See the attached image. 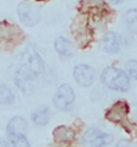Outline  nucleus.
Instances as JSON below:
<instances>
[{
	"label": "nucleus",
	"mask_w": 137,
	"mask_h": 147,
	"mask_svg": "<svg viewBox=\"0 0 137 147\" xmlns=\"http://www.w3.org/2000/svg\"><path fill=\"white\" fill-rule=\"evenodd\" d=\"M102 84L116 92H128L130 90V79L122 70L114 66L104 68L101 72Z\"/></svg>",
	"instance_id": "nucleus-1"
},
{
	"label": "nucleus",
	"mask_w": 137,
	"mask_h": 147,
	"mask_svg": "<svg viewBox=\"0 0 137 147\" xmlns=\"http://www.w3.org/2000/svg\"><path fill=\"white\" fill-rule=\"evenodd\" d=\"M19 68L34 76H39L44 71V60L34 47H27L20 56Z\"/></svg>",
	"instance_id": "nucleus-2"
},
{
	"label": "nucleus",
	"mask_w": 137,
	"mask_h": 147,
	"mask_svg": "<svg viewBox=\"0 0 137 147\" xmlns=\"http://www.w3.org/2000/svg\"><path fill=\"white\" fill-rule=\"evenodd\" d=\"M18 16L20 23L26 27H34L42 19V12L39 5L32 0H24L20 1L18 5Z\"/></svg>",
	"instance_id": "nucleus-3"
},
{
	"label": "nucleus",
	"mask_w": 137,
	"mask_h": 147,
	"mask_svg": "<svg viewBox=\"0 0 137 147\" xmlns=\"http://www.w3.org/2000/svg\"><path fill=\"white\" fill-rule=\"evenodd\" d=\"M23 40V31L15 24L1 22L0 23V47L12 48Z\"/></svg>",
	"instance_id": "nucleus-4"
},
{
	"label": "nucleus",
	"mask_w": 137,
	"mask_h": 147,
	"mask_svg": "<svg viewBox=\"0 0 137 147\" xmlns=\"http://www.w3.org/2000/svg\"><path fill=\"white\" fill-rule=\"evenodd\" d=\"M113 135L95 127L87 128L82 134L81 142L83 147H106L113 142Z\"/></svg>",
	"instance_id": "nucleus-5"
},
{
	"label": "nucleus",
	"mask_w": 137,
	"mask_h": 147,
	"mask_svg": "<svg viewBox=\"0 0 137 147\" xmlns=\"http://www.w3.org/2000/svg\"><path fill=\"white\" fill-rule=\"evenodd\" d=\"M75 102V92L73 87L67 83H63L57 88L52 96V105L59 111H66L74 105Z\"/></svg>",
	"instance_id": "nucleus-6"
},
{
	"label": "nucleus",
	"mask_w": 137,
	"mask_h": 147,
	"mask_svg": "<svg viewBox=\"0 0 137 147\" xmlns=\"http://www.w3.org/2000/svg\"><path fill=\"white\" fill-rule=\"evenodd\" d=\"M36 78L31 74L26 72L24 70L19 68L15 72V84L19 87V90L26 95H30V94L35 92L36 87H38V83H36Z\"/></svg>",
	"instance_id": "nucleus-7"
},
{
	"label": "nucleus",
	"mask_w": 137,
	"mask_h": 147,
	"mask_svg": "<svg viewBox=\"0 0 137 147\" xmlns=\"http://www.w3.org/2000/svg\"><path fill=\"white\" fill-rule=\"evenodd\" d=\"M73 78L77 84L81 87H90L95 80V72H94L93 67L89 64H78L74 67L73 70Z\"/></svg>",
	"instance_id": "nucleus-8"
},
{
	"label": "nucleus",
	"mask_w": 137,
	"mask_h": 147,
	"mask_svg": "<svg viewBox=\"0 0 137 147\" xmlns=\"http://www.w3.org/2000/svg\"><path fill=\"white\" fill-rule=\"evenodd\" d=\"M129 114V105L125 100H118L105 114V118L114 123H124Z\"/></svg>",
	"instance_id": "nucleus-9"
},
{
	"label": "nucleus",
	"mask_w": 137,
	"mask_h": 147,
	"mask_svg": "<svg viewBox=\"0 0 137 147\" xmlns=\"http://www.w3.org/2000/svg\"><path fill=\"white\" fill-rule=\"evenodd\" d=\"M102 50L105 51L106 54H118L121 51V47H122V39L121 36L118 35L117 32H113L110 31L108 34H105L104 39H102Z\"/></svg>",
	"instance_id": "nucleus-10"
},
{
	"label": "nucleus",
	"mask_w": 137,
	"mask_h": 147,
	"mask_svg": "<svg viewBox=\"0 0 137 147\" xmlns=\"http://www.w3.org/2000/svg\"><path fill=\"white\" fill-rule=\"evenodd\" d=\"M54 48L61 59H70L74 55V44L65 36H58L55 39Z\"/></svg>",
	"instance_id": "nucleus-11"
},
{
	"label": "nucleus",
	"mask_w": 137,
	"mask_h": 147,
	"mask_svg": "<svg viewBox=\"0 0 137 147\" xmlns=\"http://www.w3.org/2000/svg\"><path fill=\"white\" fill-rule=\"evenodd\" d=\"M27 122L23 116H14L12 119H10L7 124V135L8 138L16 134H26L27 131Z\"/></svg>",
	"instance_id": "nucleus-12"
},
{
	"label": "nucleus",
	"mask_w": 137,
	"mask_h": 147,
	"mask_svg": "<svg viewBox=\"0 0 137 147\" xmlns=\"http://www.w3.org/2000/svg\"><path fill=\"white\" fill-rule=\"evenodd\" d=\"M52 136H54L55 142H58V143H69V142L74 140L75 131L69 127H65V126H59L54 130Z\"/></svg>",
	"instance_id": "nucleus-13"
},
{
	"label": "nucleus",
	"mask_w": 137,
	"mask_h": 147,
	"mask_svg": "<svg viewBox=\"0 0 137 147\" xmlns=\"http://www.w3.org/2000/svg\"><path fill=\"white\" fill-rule=\"evenodd\" d=\"M50 118H51L50 109L46 107V106L36 109L35 111L31 114V119L36 126H46V124L50 122Z\"/></svg>",
	"instance_id": "nucleus-14"
},
{
	"label": "nucleus",
	"mask_w": 137,
	"mask_h": 147,
	"mask_svg": "<svg viewBox=\"0 0 137 147\" xmlns=\"http://www.w3.org/2000/svg\"><path fill=\"white\" fill-rule=\"evenodd\" d=\"M124 22L130 34L137 35V8H129L124 13Z\"/></svg>",
	"instance_id": "nucleus-15"
},
{
	"label": "nucleus",
	"mask_w": 137,
	"mask_h": 147,
	"mask_svg": "<svg viewBox=\"0 0 137 147\" xmlns=\"http://www.w3.org/2000/svg\"><path fill=\"white\" fill-rule=\"evenodd\" d=\"M15 103V94L7 84H0V106L10 107Z\"/></svg>",
	"instance_id": "nucleus-16"
},
{
	"label": "nucleus",
	"mask_w": 137,
	"mask_h": 147,
	"mask_svg": "<svg viewBox=\"0 0 137 147\" xmlns=\"http://www.w3.org/2000/svg\"><path fill=\"white\" fill-rule=\"evenodd\" d=\"M124 72L130 80L137 82V60L136 59H130L124 64Z\"/></svg>",
	"instance_id": "nucleus-17"
},
{
	"label": "nucleus",
	"mask_w": 137,
	"mask_h": 147,
	"mask_svg": "<svg viewBox=\"0 0 137 147\" xmlns=\"http://www.w3.org/2000/svg\"><path fill=\"white\" fill-rule=\"evenodd\" d=\"M10 140H11L12 147H31L24 134H16V135L10 136Z\"/></svg>",
	"instance_id": "nucleus-18"
},
{
	"label": "nucleus",
	"mask_w": 137,
	"mask_h": 147,
	"mask_svg": "<svg viewBox=\"0 0 137 147\" xmlns=\"http://www.w3.org/2000/svg\"><path fill=\"white\" fill-rule=\"evenodd\" d=\"M116 147H130V143H129V140H126V139H120L117 142V144H116Z\"/></svg>",
	"instance_id": "nucleus-19"
},
{
	"label": "nucleus",
	"mask_w": 137,
	"mask_h": 147,
	"mask_svg": "<svg viewBox=\"0 0 137 147\" xmlns=\"http://www.w3.org/2000/svg\"><path fill=\"white\" fill-rule=\"evenodd\" d=\"M110 4H114V5H118V4H122L125 0H108Z\"/></svg>",
	"instance_id": "nucleus-20"
},
{
	"label": "nucleus",
	"mask_w": 137,
	"mask_h": 147,
	"mask_svg": "<svg viewBox=\"0 0 137 147\" xmlns=\"http://www.w3.org/2000/svg\"><path fill=\"white\" fill-rule=\"evenodd\" d=\"M0 147H8V144L5 143V140L1 139V138H0Z\"/></svg>",
	"instance_id": "nucleus-21"
},
{
	"label": "nucleus",
	"mask_w": 137,
	"mask_h": 147,
	"mask_svg": "<svg viewBox=\"0 0 137 147\" xmlns=\"http://www.w3.org/2000/svg\"><path fill=\"white\" fill-rule=\"evenodd\" d=\"M32 1H48V0H32Z\"/></svg>",
	"instance_id": "nucleus-22"
}]
</instances>
